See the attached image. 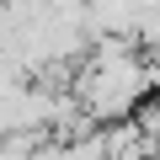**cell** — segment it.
Here are the masks:
<instances>
[{"label":"cell","mask_w":160,"mask_h":160,"mask_svg":"<svg viewBox=\"0 0 160 160\" xmlns=\"http://www.w3.org/2000/svg\"><path fill=\"white\" fill-rule=\"evenodd\" d=\"M38 139H48V133H11V139H0V160H32Z\"/></svg>","instance_id":"1"}]
</instances>
